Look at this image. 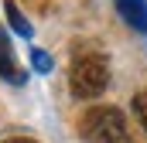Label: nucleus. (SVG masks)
Masks as SVG:
<instances>
[{"mask_svg":"<svg viewBox=\"0 0 147 143\" xmlns=\"http://www.w3.org/2000/svg\"><path fill=\"white\" fill-rule=\"evenodd\" d=\"M79 136L86 143H134L127 133V119L123 112L113 106H96L82 112L79 119Z\"/></svg>","mask_w":147,"mask_h":143,"instance_id":"1","label":"nucleus"},{"mask_svg":"<svg viewBox=\"0 0 147 143\" xmlns=\"http://www.w3.org/2000/svg\"><path fill=\"white\" fill-rule=\"evenodd\" d=\"M69 85H72V92L79 99H96L99 92H106V85H110V61H106V55L82 51L72 61Z\"/></svg>","mask_w":147,"mask_h":143,"instance_id":"2","label":"nucleus"},{"mask_svg":"<svg viewBox=\"0 0 147 143\" xmlns=\"http://www.w3.org/2000/svg\"><path fill=\"white\" fill-rule=\"evenodd\" d=\"M116 10L137 34L147 37V0H116Z\"/></svg>","mask_w":147,"mask_h":143,"instance_id":"3","label":"nucleus"},{"mask_svg":"<svg viewBox=\"0 0 147 143\" xmlns=\"http://www.w3.org/2000/svg\"><path fill=\"white\" fill-rule=\"evenodd\" d=\"M0 78H3V82H14V85L24 82V75L17 72V61H14V55H10V37H7L3 27H0Z\"/></svg>","mask_w":147,"mask_h":143,"instance_id":"4","label":"nucleus"},{"mask_svg":"<svg viewBox=\"0 0 147 143\" xmlns=\"http://www.w3.org/2000/svg\"><path fill=\"white\" fill-rule=\"evenodd\" d=\"M3 10H7V24H10L17 34H21V37H31V24H28V17L21 14V7H17L14 0H7V3H3Z\"/></svg>","mask_w":147,"mask_h":143,"instance_id":"5","label":"nucleus"},{"mask_svg":"<svg viewBox=\"0 0 147 143\" xmlns=\"http://www.w3.org/2000/svg\"><path fill=\"white\" fill-rule=\"evenodd\" d=\"M31 61H34V72H41V75H45V72H51V55H48V51H31Z\"/></svg>","mask_w":147,"mask_h":143,"instance_id":"6","label":"nucleus"},{"mask_svg":"<svg viewBox=\"0 0 147 143\" xmlns=\"http://www.w3.org/2000/svg\"><path fill=\"white\" fill-rule=\"evenodd\" d=\"M134 112H137L140 126L147 130V89H144V92H137V99H134Z\"/></svg>","mask_w":147,"mask_h":143,"instance_id":"7","label":"nucleus"},{"mask_svg":"<svg viewBox=\"0 0 147 143\" xmlns=\"http://www.w3.org/2000/svg\"><path fill=\"white\" fill-rule=\"evenodd\" d=\"M3 143H34V140H28V136H14V140H3Z\"/></svg>","mask_w":147,"mask_h":143,"instance_id":"8","label":"nucleus"}]
</instances>
